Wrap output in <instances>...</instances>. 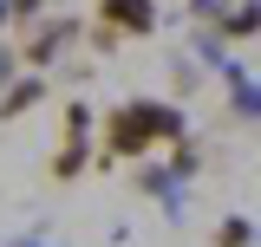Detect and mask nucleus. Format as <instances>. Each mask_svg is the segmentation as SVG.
Wrapping results in <instances>:
<instances>
[{"label":"nucleus","instance_id":"f257e3e1","mask_svg":"<svg viewBox=\"0 0 261 247\" xmlns=\"http://www.w3.org/2000/svg\"><path fill=\"white\" fill-rule=\"evenodd\" d=\"M190 137V117L183 104H163V98H130V104H111L105 111V163H137L157 143H176Z\"/></svg>","mask_w":261,"mask_h":247},{"label":"nucleus","instance_id":"f03ea898","mask_svg":"<svg viewBox=\"0 0 261 247\" xmlns=\"http://www.w3.org/2000/svg\"><path fill=\"white\" fill-rule=\"evenodd\" d=\"M98 26H111L118 39H150L157 33V0H92Z\"/></svg>","mask_w":261,"mask_h":247},{"label":"nucleus","instance_id":"7ed1b4c3","mask_svg":"<svg viewBox=\"0 0 261 247\" xmlns=\"http://www.w3.org/2000/svg\"><path fill=\"white\" fill-rule=\"evenodd\" d=\"M72 39H79V20H72V13H59V20H46V26H39V33L27 39V52H20V59H27L33 72H46V65L59 59Z\"/></svg>","mask_w":261,"mask_h":247},{"label":"nucleus","instance_id":"20e7f679","mask_svg":"<svg viewBox=\"0 0 261 247\" xmlns=\"http://www.w3.org/2000/svg\"><path fill=\"white\" fill-rule=\"evenodd\" d=\"M46 98V72H27V78H13L7 91H0V123H13V117H27L33 104Z\"/></svg>","mask_w":261,"mask_h":247},{"label":"nucleus","instance_id":"39448f33","mask_svg":"<svg viewBox=\"0 0 261 247\" xmlns=\"http://www.w3.org/2000/svg\"><path fill=\"white\" fill-rule=\"evenodd\" d=\"M222 78H228V111L242 123H261V85L242 72V65H222Z\"/></svg>","mask_w":261,"mask_h":247},{"label":"nucleus","instance_id":"423d86ee","mask_svg":"<svg viewBox=\"0 0 261 247\" xmlns=\"http://www.w3.org/2000/svg\"><path fill=\"white\" fill-rule=\"evenodd\" d=\"M216 33H222L228 46H242V39H261V0H235V7H222Z\"/></svg>","mask_w":261,"mask_h":247},{"label":"nucleus","instance_id":"0eeeda50","mask_svg":"<svg viewBox=\"0 0 261 247\" xmlns=\"http://www.w3.org/2000/svg\"><path fill=\"white\" fill-rule=\"evenodd\" d=\"M92 169V150H85V137H65L59 156H53V182H79Z\"/></svg>","mask_w":261,"mask_h":247},{"label":"nucleus","instance_id":"6e6552de","mask_svg":"<svg viewBox=\"0 0 261 247\" xmlns=\"http://www.w3.org/2000/svg\"><path fill=\"white\" fill-rule=\"evenodd\" d=\"M137 189L163 195V202H170V215H183V176H176V169H150V163H144V169H137Z\"/></svg>","mask_w":261,"mask_h":247},{"label":"nucleus","instance_id":"1a4fd4ad","mask_svg":"<svg viewBox=\"0 0 261 247\" xmlns=\"http://www.w3.org/2000/svg\"><path fill=\"white\" fill-rule=\"evenodd\" d=\"M209 241H216V247H255V221H248V215H222Z\"/></svg>","mask_w":261,"mask_h":247},{"label":"nucleus","instance_id":"9d476101","mask_svg":"<svg viewBox=\"0 0 261 247\" xmlns=\"http://www.w3.org/2000/svg\"><path fill=\"white\" fill-rule=\"evenodd\" d=\"M170 169H176V176H183V182H190L196 169H202V156L190 150V137H176V143H170Z\"/></svg>","mask_w":261,"mask_h":247},{"label":"nucleus","instance_id":"9b49d317","mask_svg":"<svg viewBox=\"0 0 261 247\" xmlns=\"http://www.w3.org/2000/svg\"><path fill=\"white\" fill-rule=\"evenodd\" d=\"M85 130H92V104L72 98V104H65V137H85Z\"/></svg>","mask_w":261,"mask_h":247},{"label":"nucleus","instance_id":"f8f14e48","mask_svg":"<svg viewBox=\"0 0 261 247\" xmlns=\"http://www.w3.org/2000/svg\"><path fill=\"white\" fill-rule=\"evenodd\" d=\"M20 65H27V59H20V52H13V46H0V91H7V85H13V72H20Z\"/></svg>","mask_w":261,"mask_h":247},{"label":"nucleus","instance_id":"ddd939ff","mask_svg":"<svg viewBox=\"0 0 261 247\" xmlns=\"http://www.w3.org/2000/svg\"><path fill=\"white\" fill-rule=\"evenodd\" d=\"M222 7H228V0H190V13H196V20H209V26L222 20Z\"/></svg>","mask_w":261,"mask_h":247},{"label":"nucleus","instance_id":"4468645a","mask_svg":"<svg viewBox=\"0 0 261 247\" xmlns=\"http://www.w3.org/2000/svg\"><path fill=\"white\" fill-rule=\"evenodd\" d=\"M39 13H46V0H13V20H20V26H33Z\"/></svg>","mask_w":261,"mask_h":247},{"label":"nucleus","instance_id":"2eb2a0df","mask_svg":"<svg viewBox=\"0 0 261 247\" xmlns=\"http://www.w3.org/2000/svg\"><path fill=\"white\" fill-rule=\"evenodd\" d=\"M7 20H13V0H0V26H7Z\"/></svg>","mask_w":261,"mask_h":247},{"label":"nucleus","instance_id":"dca6fc26","mask_svg":"<svg viewBox=\"0 0 261 247\" xmlns=\"http://www.w3.org/2000/svg\"><path fill=\"white\" fill-rule=\"evenodd\" d=\"M20 247H39V241H20Z\"/></svg>","mask_w":261,"mask_h":247}]
</instances>
